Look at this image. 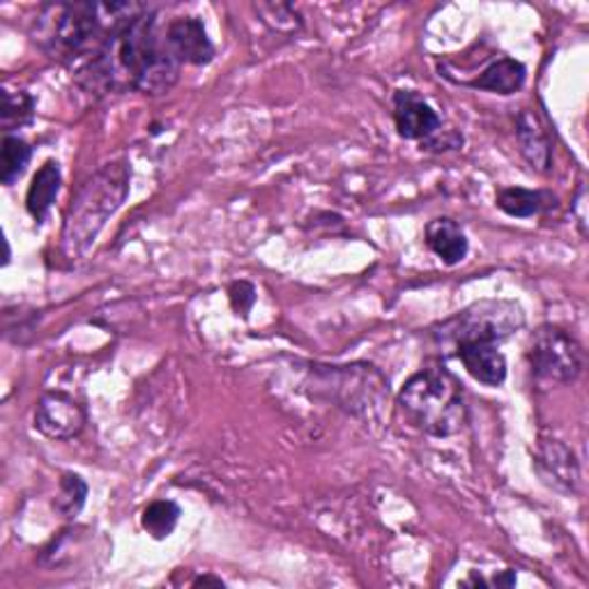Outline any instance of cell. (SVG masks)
<instances>
[{"mask_svg": "<svg viewBox=\"0 0 589 589\" xmlns=\"http://www.w3.org/2000/svg\"><path fill=\"white\" fill-rule=\"evenodd\" d=\"M528 360L534 380L549 387L574 382L585 366L582 345L555 325H543L534 332Z\"/></svg>", "mask_w": 589, "mask_h": 589, "instance_id": "8992f818", "label": "cell"}, {"mask_svg": "<svg viewBox=\"0 0 589 589\" xmlns=\"http://www.w3.org/2000/svg\"><path fill=\"white\" fill-rule=\"evenodd\" d=\"M132 170L125 160L104 164L95 176L81 185L62 226V254L79 260L95 245L99 231L120 210L129 193Z\"/></svg>", "mask_w": 589, "mask_h": 589, "instance_id": "3957f363", "label": "cell"}, {"mask_svg": "<svg viewBox=\"0 0 589 589\" xmlns=\"http://www.w3.org/2000/svg\"><path fill=\"white\" fill-rule=\"evenodd\" d=\"M85 497H89V484H85L79 474L64 472L60 476L54 509L62 518H76L85 505Z\"/></svg>", "mask_w": 589, "mask_h": 589, "instance_id": "d6986e66", "label": "cell"}, {"mask_svg": "<svg viewBox=\"0 0 589 589\" xmlns=\"http://www.w3.org/2000/svg\"><path fill=\"white\" fill-rule=\"evenodd\" d=\"M516 134L520 143L522 157L530 162L532 168L545 173L551 168L553 162V152H551V141L549 134H545L543 125L532 111H522L516 122Z\"/></svg>", "mask_w": 589, "mask_h": 589, "instance_id": "4fadbf2b", "label": "cell"}, {"mask_svg": "<svg viewBox=\"0 0 589 589\" xmlns=\"http://www.w3.org/2000/svg\"><path fill=\"white\" fill-rule=\"evenodd\" d=\"M526 325V314L516 302L482 299L443 325V339L502 343Z\"/></svg>", "mask_w": 589, "mask_h": 589, "instance_id": "5b68a950", "label": "cell"}, {"mask_svg": "<svg viewBox=\"0 0 589 589\" xmlns=\"http://www.w3.org/2000/svg\"><path fill=\"white\" fill-rule=\"evenodd\" d=\"M539 470L545 479L553 476L555 486H564V491H574L576 479H578V468L574 461V453L559 443L543 445L541 458H539Z\"/></svg>", "mask_w": 589, "mask_h": 589, "instance_id": "9a60e30c", "label": "cell"}, {"mask_svg": "<svg viewBox=\"0 0 589 589\" xmlns=\"http://www.w3.org/2000/svg\"><path fill=\"white\" fill-rule=\"evenodd\" d=\"M60 185H62V173H60L58 162H45V166H39L26 193V210L31 212V216L37 224L47 220V214L60 193Z\"/></svg>", "mask_w": 589, "mask_h": 589, "instance_id": "5bb4252c", "label": "cell"}, {"mask_svg": "<svg viewBox=\"0 0 589 589\" xmlns=\"http://www.w3.org/2000/svg\"><path fill=\"white\" fill-rule=\"evenodd\" d=\"M256 10L263 14L266 24H270L279 33H295V31L302 28V16L291 5L263 3V5H256Z\"/></svg>", "mask_w": 589, "mask_h": 589, "instance_id": "44dd1931", "label": "cell"}, {"mask_svg": "<svg viewBox=\"0 0 589 589\" xmlns=\"http://www.w3.org/2000/svg\"><path fill=\"white\" fill-rule=\"evenodd\" d=\"M545 199H551V196L543 193V191L507 187L497 193V208L505 214L514 216V220H530V216H534L543 210Z\"/></svg>", "mask_w": 589, "mask_h": 589, "instance_id": "2e32d148", "label": "cell"}, {"mask_svg": "<svg viewBox=\"0 0 589 589\" xmlns=\"http://www.w3.org/2000/svg\"><path fill=\"white\" fill-rule=\"evenodd\" d=\"M399 405L414 428L433 438H451L468 424L463 385L440 366L414 374L401 389Z\"/></svg>", "mask_w": 589, "mask_h": 589, "instance_id": "277c9868", "label": "cell"}, {"mask_svg": "<svg viewBox=\"0 0 589 589\" xmlns=\"http://www.w3.org/2000/svg\"><path fill=\"white\" fill-rule=\"evenodd\" d=\"M139 3H54L35 16L33 39L51 58L89 62L114 31L143 10Z\"/></svg>", "mask_w": 589, "mask_h": 589, "instance_id": "7a4b0ae2", "label": "cell"}, {"mask_svg": "<svg viewBox=\"0 0 589 589\" xmlns=\"http://www.w3.org/2000/svg\"><path fill=\"white\" fill-rule=\"evenodd\" d=\"M491 585H497V587H514V585H516V574H514V572H499V574H495V578L491 580Z\"/></svg>", "mask_w": 589, "mask_h": 589, "instance_id": "603a6c76", "label": "cell"}, {"mask_svg": "<svg viewBox=\"0 0 589 589\" xmlns=\"http://www.w3.org/2000/svg\"><path fill=\"white\" fill-rule=\"evenodd\" d=\"M31 157L33 150L24 139L5 134L3 152H0V180H3V185L12 187L21 176H24L26 166L31 164Z\"/></svg>", "mask_w": 589, "mask_h": 589, "instance_id": "ac0fdd59", "label": "cell"}, {"mask_svg": "<svg viewBox=\"0 0 589 589\" xmlns=\"http://www.w3.org/2000/svg\"><path fill=\"white\" fill-rule=\"evenodd\" d=\"M526 64L514 58H497L468 85L474 91H488L495 95H514L526 85Z\"/></svg>", "mask_w": 589, "mask_h": 589, "instance_id": "7c38bea8", "label": "cell"}, {"mask_svg": "<svg viewBox=\"0 0 589 589\" xmlns=\"http://www.w3.org/2000/svg\"><path fill=\"white\" fill-rule=\"evenodd\" d=\"M180 514L182 511H180V507L176 505V502L155 499V502H150V505L143 509L141 526L152 539L162 541V539L170 537L173 530H176Z\"/></svg>", "mask_w": 589, "mask_h": 589, "instance_id": "e0dca14e", "label": "cell"}, {"mask_svg": "<svg viewBox=\"0 0 589 589\" xmlns=\"http://www.w3.org/2000/svg\"><path fill=\"white\" fill-rule=\"evenodd\" d=\"M180 68L182 64L166 49L157 12L145 5L139 14L122 21L95 58L83 62L76 81L97 95L132 89L160 97L178 83Z\"/></svg>", "mask_w": 589, "mask_h": 589, "instance_id": "6da1fadb", "label": "cell"}, {"mask_svg": "<svg viewBox=\"0 0 589 589\" xmlns=\"http://www.w3.org/2000/svg\"><path fill=\"white\" fill-rule=\"evenodd\" d=\"M394 125L405 141H428L440 132L443 120L435 108L412 91H397L394 95Z\"/></svg>", "mask_w": 589, "mask_h": 589, "instance_id": "9c48e42d", "label": "cell"}, {"mask_svg": "<svg viewBox=\"0 0 589 589\" xmlns=\"http://www.w3.org/2000/svg\"><path fill=\"white\" fill-rule=\"evenodd\" d=\"M228 295H231V304L233 309L237 311V316L247 318L251 307L256 304V288L251 286L249 281H235L233 286L228 288Z\"/></svg>", "mask_w": 589, "mask_h": 589, "instance_id": "7402d4cb", "label": "cell"}, {"mask_svg": "<svg viewBox=\"0 0 589 589\" xmlns=\"http://www.w3.org/2000/svg\"><path fill=\"white\" fill-rule=\"evenodd\" d=\"M456 355L463 362L468 374L486 387H502L507 380V360L497 343L488 341H458Z\"/></svg>", "mask_w": 589, "mask_h": 589, "instance_id": "30bf717a", "label": "cell"}, {"mask_svg": "<svg viewBox=\"0 0 589 589\" xmlns=\"http://www.w3.org/2000/svg\"><path fill=\"white\" fill-rule=\"evenodd\" d=\"M85 426V410L62 391H49L35 410V428L51 440H72Z\"/></svg>", "mask_w": 589, "mask_h": 589, "instance_id": "52a82bcc", "label": "cell"}, {"mask_svg": "<svg viewBox=\"0 0 589 589\" xmlns=\"http://www.w3.org/2000/svg\"><path fill=\"white\" fill-rule=\"evenodd\" d=\"M35 118V99L26 91H5L3 93V111H0V125L5 134H12L14 129L31 125Z\"/></svg>", "mask_w": 589, "mask_h": 589, "instance_id": "ffe728a7", "label": "cell"}, {"mask_svg": "<svg viewBox=\"0 0 589 589\" xmlns=\"http://www.w3.org/2000/svg\"><path fill=\"white\" fill-rule=\"evenodd\" d=\"M426 245L445 266L463 263L470 251V243L463 228L449 220V216H440V220H433L426 226Z\"/></svg>", "mask_w": 589, "mask_h": 589, "instance_id": "8fae6325", "label": "cell"}, {"mask_svg": "<svg viewBox=\"0 0 589 589\" xmlns=\"http://www.w3.org/2000/svg\"><path fill=\"white\" fill-rule=\"evenodd\" d=\"M193 585H216V587H222L224 582L220 578H212V576H201V578H196Z\"/></svg>", "mask_w": 589, "mask_h": 589, "instance_id": "cb8c5ba5", "label": "cell"}, {"mask_svg": "<svg viewBox=\"0 0 589 589\" xmlns=\"http://www.w3.org/2000/svg\"><path fill=\"white\" fill-rule=\"evenodd\" d=\"M164 42L170 56L180 64H193V68H203L214 58V45L208 37V31L201 19L196 16H180L170 21L164 31Z\"/></svg>", "mask_w": 589, "mask_h": 589, "instance_id": "ba28073f", "label": "cell"}]
</instances>
